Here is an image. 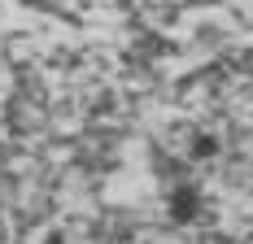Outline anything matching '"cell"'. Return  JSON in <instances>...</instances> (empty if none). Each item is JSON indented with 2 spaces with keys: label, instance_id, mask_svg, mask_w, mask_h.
I'll list each match as a JSON object with an SVG mask.
<instances>
[{
  "label": "cell",
  "instance_id": "cell-1",
  "mask_svg": "<svg viewBox=\"0 0 253 244\" xmlns=\"http://www.w3.org/2000/svg\"><path fill=\"white\" fill-rule=\"evenodd\" d=\"M188 157H192V162H210V157H218V135H210V131H192V140H188Z\"/></svg>",
  "mask_w": 253,
  "mask_h": 244
},
{
  "label": "cell",
  "instance_id": "cell-3",
  "mask_svg": "<svg viewBox=\"0 0 253 244\" xmlns=\"http://www.w3.org/2000/svg\"><path fill=\"white\" fill-rule=\"evenodd\" d=\"M44 244H66V236H61V231H48V240Z\"/></svg>",
  "mask_w": 253,
  "mask_h": 244
},
{
  "label": "cell",
  "instance_id": "cell-2",
  "mask_svg": "<svg viewBox=\"0 0 253 244\" xmlns=\"http://www.w3.org/2000/svg\"><path fill=\"white\" fill-rule=\"evenodd\" d=\"M170 209H175L179 222H188L192 214H197V192H192V188H179V192L170 196Z\"/></svg>",
  "mask_w": 253,
  "mask_h": 244
}]
</instances>
